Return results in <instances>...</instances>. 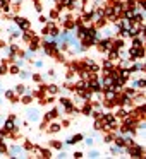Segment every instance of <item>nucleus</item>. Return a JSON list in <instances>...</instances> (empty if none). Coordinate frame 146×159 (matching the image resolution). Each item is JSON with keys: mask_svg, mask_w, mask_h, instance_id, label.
<instances>
[{"mask_svg": "<svg viewBox=\"0 0 146 159\" xmlns=\"http://www.w3.org/2000/svg\"><path fill=\"white\" fill-rule=\"evenodd\" d=\"M14 93L17 94V96H22V94H26V93H31V89H28L24 84H17V86L14 87Z\"/></svg>", "mask_w": 146, "mask_h": 159, "instance_id": "9b49d317", "label": "nucleus"}, {"mask_svg": "<svg viewBox=\"0 0 146 159\" xmlns=\"http://www.w3.org/2000/svg\"><path fill=\"white\" fill-rule=\"evenodd\" d=\"M83 140H84V144H86L88 147H91V145L95 144V139H93V137H84Z\"/></svg>", "mask_w": 146, "mask_h": 159, "instance_id": "393cba45", "label": "nucleus"}, {"mask_svg": "<svg viewBox=\"0 0 146 159\" xmlns=\"http://www.w3.org/2000/svg\"><path fill=\"white\" fill-rule=\"evenodd\" d=\"M9 147H7V142L5 140H0V154H7Z\"/></svg>", "mask_w": 146, "mask_h": 159, "instance_id": "4be33fe9", "label": "nucleus"}, {"mask_svg": "<svg viewBox=\"0 0 146 159\" xmlns=\"http://www.w3.org/2000/svg\"><path fill=\"white\" fill-rule=\"evenodd\" d=\"M17 75H21V79H29V77H31V75H29V72H28V70H19V74H17Z\"/></svg>", "mask_w": 146, "mask_h": 159, "instance_id": "bb28decb", "label": "nucleus"}, {"mask_svg": "<svg viewBox=\"0 0 146 159\" xmlns=\"http://www.w3.org/2000/svg\"><path fill=\"white\" fill-rule=\"evenodd\" d=\"M114 142H115V145H119V147H122V149L125 147V139L124 137H117V134H115V137H114Z\"/></svg>", "mask_w": 146, "mask_h": 159, "instance_id": "a211bd4d", "label": "nucleus"}, {"mask_svg": "<svg viewBox=\"0 0 146 159\" xmlns=\"http://www.w3.org/2000/svg\"><path fill=\"white\" fill-rule=\"evenodd\" d=\"M33 63H35L36 69H41V67H43V60H36V62L33 60Z\"/></svg>", "mask_w": 146, "mask_h": 159, "instance_id": "2f4dec72", "label": "nucleus"}, {"mask_svg": "<svg viewBox=\"0 0 146 159\" xmlns=\"http://www.w3.org/2000/svg\"><path fill=\"white\" fill-rule=\"evenodd\" d=\"M4 74H7V67H4V65H0V77L4 75Z\"/></svg>", "mask_w": 146, "mask_h": 159, "instance_id": "72a5a7b5", "label": "nucleus"}, {"mask_svg": "<svg viewBox=\"0 0 146 159\" xmlns=\"http://www.w3.org/2000/svg\"><path fill=\"white\" fill-rule=\"evenodd\" d=\"M96 45H98V50L103 52V53L110 52V50L114 48V45H112V38H100Z\"/></svg>", "mask_w": 146, "mask_h": 159, "instance_id": "7ed1b4c3", "label": "nucleus"}, {"mask_svg": "<svg viewBox=\"0 0 146 159\" xmlns=\"http://www.w3.org/2000/svg\"><path fill=\"white\" fill-rule=\"evenodd\" d=\"M31 79L35 80V82H41V80H43V77L40 75V74H33V75H31Z\"/></svg>", "mask_w": 146, "mask_h": 159, "instance_id": "c756f323", "label": "nucleus"}, {"mask_svg": "<svg viewBox=\"0 0 146 159\" xmlns=\"http://www.w3.org/2000/svg\"><path fill=\"white\" fill-rule=\"evenodd\" d=\"M88 156L95 159V157H100V152H98V151H91V152H90V154H88Z\"/></svg>", "mask_w": 146, "mask_h": 159, "instance_id": "473e14b6", "label": "nucleus"}, {"mask_svg": "<svg viewBox=\"0 0 146 159\" xmlns=\"http://www.w3.org/2000/svg\"><path fill=\"white\" fill-rule=\"evenodd\" d=\"M40 157H52V151L50 149H40Z\"/></svg>", "mask_w": 146, "mask_h": 159, "instance_id": "412c9836", "label": "nucleus"}, {"mask_svg": "<svg viewBox=\"0 0 146 159\" xmlns=\"http://www.w3.org/2000/svg\"><path fill=\"white\" fill-rule=\"evenodd\" d=\"M69 123H71L69 120H64V121H62V127H67V125H69Z\"/></svg>", "mask_w": 146, "mask_h": 159, "instance_id": "e433bc0d", "label": "nucleus"}, {"mask_svg": "<svg viewBox=\"0 0 146 159\" xmlns=\"http://www.w3.org/2000/svg\"><path fill=\"white\" fill-rule=\"evenodd\" d=\"M4 96H5V99H9L11 103H14V104L19 103V96L14 93V89H7V91L4 93Z\"/></svg>", "mask_w": 146, "mask_h": 159, "instance_id": "0eeeda50", "label": "nucleus"}, {"mask_svg": "<svg viewBox=\"0 0 146 159\" xmlns=\"http://www.w3.org/2000/svg\"><path fill=\"white\" fill-rule=\"evenodd\" d=\"M60 128H62L60 123H50L46 130H48V134H57V132H60Z\"/></svg>", "mask_w": 146, "mask_h": 159, "instance_id": "dca6fc26", "label": "nucleus"}, {"mask_svg": "<svg viewBox=\"0 0 146 159\" xmlns=\"http://www.w3.org/2000/svg\"><path fill=\"white\" fill-rule=\"evenodd\" d=\"M124 151L127 152V154H131L132 157H143V154H144V149H143V145L139 144H131V145H125Z\"/></svg>", "mask_w": 146, "mask_h": 159, "instance_id": "f257e3e1", "label": "nucleus"}, {"mask_svg": "<svg viewBox=\"0 0 146 159\" xmlns=\"http://www.w3.org/2000/svg\"><path fill=\"white\" fill-rule=\"evenodd\" d=\"M50 147L60 151V149H64V145H62V142H60V140H52V142H50Z\"/></svg>", "mask_w": 146, "mask_h": 159, "instance_id": "aec40b11", "label": "nucleus"}, {"mask_svg": "<svg viewBox=\"0 0 146 159\" xmlns=\"http://www.w3.org/2000/svg\"><path fill=\"white\" fill-rule=\"evenodd\" d=\"M114 67H115L114 62H110V60H103V62H101V67H100V69L103 70V74H108L112 69H114Z\"/></svg>", "mask_w": 146, "mask_h": 159, "instance_id": "9d476101", "label": "nucleus"}, {"mask_svg": "<svg viewBox=\"0 0 146 159\" xmlns=\"http://www.w3.org/2000/svg\"><path fill=\"white\" fill-rule=\"evenodd\" d=\"M59 115H60V110H59V108H53V110L46 111V115H45V121H52V120H55V118H59Z\"/></svg>", "mask_w": 146, "mask_h": 159, "instance_id": "6e6552de", "label": "nucleus"}, {"mask_svg": "<svg viewBox=\"0 0 146 159\" xmlns=\"http://www.w3.org/2000/svg\"><path fill=\"white\" fill-rule=\"evenodd\" d=\"M59 14L60 12L57 11V9H52V11H50V19H59Z\"/></svg>", "mask_w": 146, "mask_h": 159, "instance_id": "cd10ccee", "label": "nucleus"}, {"mask_svg": "<svg viewBox=\"0 0 146 159\" xmlns=\"http://www.w3.org/2000/svg\"><path fill=\"white\" fill-rule=\"evenodd\" d=\"M12 22H14L16 26H17L21 31H28V29H31V22L28 21L26 17H19V16H12Z\"/></svg>", "mask_w": 146, "mask_h": 159, "instance_id": "f03ea898", "label": "nucleus"}, {"mask_svg": "<svg viewBox=\"0 0 146 159\" xmlns=\"http://www.w3.org/2000/svg\"><path fill=\"white\" fill-rule=\"evenodd\" d=\"M101 128H103V123H101V120H100V118H96V120H95V130H98V132H100Z\"/></svg>", "mask_w": 146, "mask_h": 159, "instance_id": "5701e85b", "label": "nucleus"}, {"mask_svg": "<svg viewBox=\"0 0 146 159\" xmlns=\"http://www.w3.org/2000/svg\"><path fill=\"white\" fill-rule=\"evenodd\" d=\"M84 139V135H81V134H76V135H72V137H69L66 140V144L67 145H74V144H79L81 140Z\"/></svg>", "mask_w": 146, "mask_h": 159, "instance_id": "1a4fd4ad", "label": "nucleus"}, {"mask_svg": "<svg viewBox=\"0 0 146 159\" xmlns=\"http://www.w3.org/2000/svg\"><path fill=\"white\" fill-rule=\"evenodd\" d=\"M17 128V125H16V118H9L7 116V120L4 121V130L5 132H12V130H16Z\"/></svg>", "mask_w": 146, "mask_h": 159, "instance_id": "423d86ee", "label": "nucleus"}, {"mask_svg": "<svg viewBox=\"0 0 146 159\" xmlns=\"http://www.w3.org/2000/svg\"><path fill=\"white\" fill-rule=\"evenodd\" d=\"M9 74H11V75H17L19 74V70H21V67L17 65V63H16V65H12V63H9Z\"/></svg>", "mask_w": 146, "mask_h": 159, "instance_id": "f3484780", "label": "nucleus"}, {"mask_svg": "<svg viewBox=\"0 0 146 159\" xmlns=\"http://www.w3.org/2000/svg\"><path fill=\"white\" fill-rule=\"evenodd\" d=\"M67 80H74V77H76V72H74V70L72 69H69V70H67Z\"/></svg>", "mask_w": 146, "mask_h": 159, "instance_id": "a878e982", "label": "nucleus"}, {"mask_svg": "<svg viewBox=\"0 0 146 159\" xmlns=\"http://www.w3.org/2000/svg\"><path fill=\"white\" fill-rule=\"evenodd\" d=\"M19 99H21L22 104H31L33 101H35V98L31 96V93H26V94H22V96H19Z\"/></svg>", "mask_w": 146, "mask_h": 159, "instance_id": "4468645a", "label": "nucleus"}, {"mask_svg": "<svg viewBox=\"0 0 146 159\" xmlns=\"http://www.w3.org/2000/svg\"><path fill=\"white\" fill-rule=\"evenodd\" d=\"M72 157H76V159H81V157H84V154H83L81 151H76V152L72 154Z\"/></svg>", "mask_w": 146, "mask_h": 159, "instance_id": "7c9ffc66", "label": "nucleus"}, {"mask_svg": "<svg viewBox=\"0 0 146 159\" xmlns=\"http://www.w3.org/2000/svg\"><path fill=\"white\" fill-rule=\"evenodd\" d=\"M132 46H143L144 45V38H143V34H139V36H134V38H132V43H131Z\"/></svg>", "mask_w": 146, "mask_h": 159, "instance_id": "2eb2a0df", "label": "nucleus"}, {"mask_svg": "<svg viewBox=\"0 0 146 159\" xmlns=\"http://www.w3.org/2000/svg\"><path fill=\"white\" fill-rule=\"evenodd\" d=\"M45 91H46V94H50V96H57V94L60 93V89H59V86H57V84H48Z\"/></svg>", "mask_w": 146, "mask_h": 159, "instance_id": "f8f14e48", "label": "nucleus"}, {"mask_svg": "<svg viewBox=\"0 0 146 159\" xmlns=\"http://www.w3.org/2000/svg\"><path fill=\"white\" fill-rule=\"evenodd\" d=\"M144 86H146L144 77H141V79H138V80H134V82H132V87H134V89H138V91H143V89H144Z\"/></svg>", "mask_w": 146, "mask_h": 159, "instance_id": "ddd939ff", "label": "nucleus"}, {"mask_svg": "<svg viewBox=\"0 0 146 159\" xmlns=\"http://www.w3.org/2000/svg\"><path fill=\"white\" fill-rule=\"evenodd\" d=\"M40 115L41 113H40L38 108H29L28 110V120L29 121H40V118H41Z\"/></svg>", "mask_w": 146, "mask_h": 159, "instance_id": "39448f33", "label": "nucleus"}, {"mask_svg": "<svg viewBox=\"0 0 146 159\" xmlns=\"http://www.w3.org/2000/svg\"><path fill=\"white\" fill-rule=\"evenodd\" d=\"M28 46H29V52H38L40 46H41V38L40 36H33L31 41L28 43Z\"/></svg>", "mask_w": 146, "mask_h": 159, "instance_id": "20e7f679", "label": "nucleus"}, {"mask_svg": "<svg viewBox=\"0 0 146 159\" xmlns=\"http://www.w3.org/2000/svg\"><path fill=\"white\" fill-rule=\"evenodd\" d=\"M122 152H124V149H122V147H119V145H112V147H110V154L112 156H117V154H122Z\"/></svg>", "mask_w": 146, "mask_h": 159, "instance_id": "6ab92c4d", "label": "nucleus"}, {"mask_svg": "<svg viewBox=\"0 0 146 159\" xmlns=\"http://www.w3.org/2000/svg\"><path fill=\"white\" fill-rule=\"evenodd\" d=\"M22 147H24L26 151H29V152H31V151H33V147H35V145L31 144V140H24V145H22Z\"/></svg>", "mask_w": 146, "mask_h": 159, "instance_id": "b1692460", "label": "nucleus"}, {"mask_svg": "<svg viewBox=\"0 0 146 159\" xmlns=\"http://www.w3.org/2000/svg\"><path fill=\"white\" fill-rule=\"evenodd\" d=\"M5 139H9V132H5L4 128L0 130V140H5Z\"/></svg>", "mask_w": 146, "mask_h": 159, "instance_id": "c85d7f7f", "label": "nucleus"}, {"mask_svg": "<svg viewBox=\"0 0 146 159\" xmlns=\"http://www.w3.org/2000/svg\"><path fill=\"white\" fill-rule=\"evenodd\" d=\"M48 75H50V77H55V70L50 69V70H48Z\"/></svg>", "mask_w": 146, "mask_h": 159, "instance_id": "c9c22d12", "label": "nucleus"}, {"mask_svg": "<svg viewBox=\"0 0 146 159\" xmlns=\"http://www.w3.org/2000/svg\"><path fill=\"white\" fill-rule=\"evenodd\" d=\"M46 21H48V19H46L45 16H40V22H41V24H45Z\"/></svg>", "mask_w": 146, "mask_h": 159, "instance_id": "f704fd0d", "label": "nucleus"}]
</instances>
